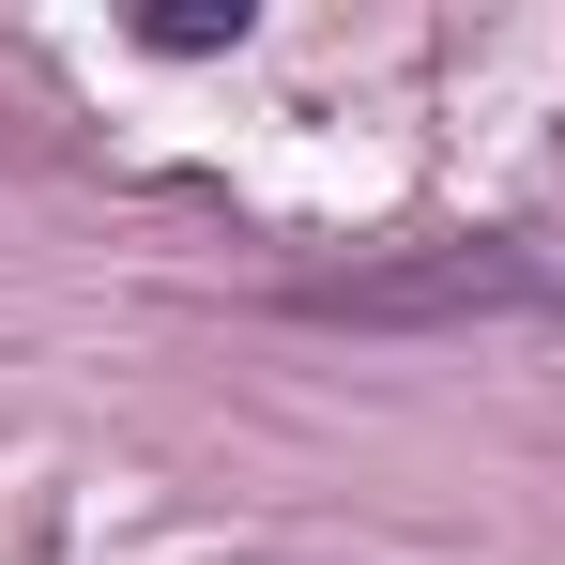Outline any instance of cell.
<instances>
[{
	"mask_svg": "<svg viewBox=\"0 0 565 565\" xmlns=\"http://www.w3.org/2000/svg\"><path fill=\"white\" fill-rule=\"evenodd\" d=\"M520 260H444V276H352V290H306V306H352V321H397V306H520Z\"/></svg>",
	"mask_w": 565,
	"mask_h": 565,
	"instance_id": "6da1fadb",
	"label": "cell"
},
{
	"mask_svg": "<svg viewBox=\"0 0 565 565\" xmlns=\"http://www.w3.org/2000/svg\"><path fill=\"white\" fill-rule=\"evenodd\" d=\"M153 46H245V0H169V15H138Z\"/></svg>",
	"mask_w": 565,
	"mask_h": 565,
	"instance_id": "7a4b0ae2",
	"label": "cell"
}]
</instances>
